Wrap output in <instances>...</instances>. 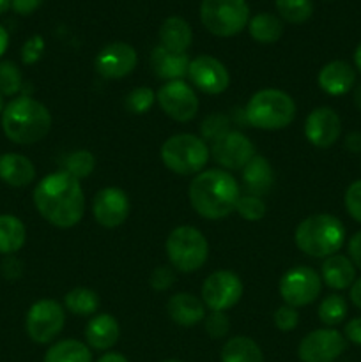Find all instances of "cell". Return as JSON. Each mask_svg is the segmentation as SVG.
I'll return each mask as SVG.
<instances>
[{
	"label": "cell",
	"instance_id": "obj_1",
	"mask_svg": "<svg viewBox=\"0 0 361 362\" xmlns=\"http://www.w3.org/2000/svg\"><path fill=\"white\" fill-rule=\"evenodd\" d=\"M39 214L57 228H71L84 218L85 197L80 180L66 172H55L39 180L34 189Z\"/></svg>",
	"mask_w": 361,
	"mask_h": 362
},
{
	"label": "cell",
	"instance_id": "obj_2",
	"mask_svg": "<svg viewBox=\"0 0 361 362\" xmlns=\"http://www.w3.org/2000/svg\"><path fill=\"white\" fill-rule=\"evenodd\" d=\"M191 207L205 219H222L236 211L239 186L227 170L212 168L198 173L188 189Z\"/></svg>",
	"mask_w": 361,
	"mask_h": 362
},
{
	"label": "cell",
	"instance_id": "obj_3",
	"mask_svg": "<svg viewBox=\"0 0 361 362\" xmlns=\"http://www.w3.org/2000/svg\"><path fill=\"white\" fill-rule=\"evenodd\" d=\"M2 129L14 144H38L52 129V113L42 103L28 95H20L4 106Z\"/></svg>",
	"mask_w": 361,
	"mask_h": 362
},
{
	"label": "cell",
	"instance_id": "obj_4",
	"mask_svg": "<svg viewBox=\"0 0 361 362\" xmlns=\"http://www.w3.org/2000/svg\"><path fill=\"white\" fill-rule=\"evenodd\" d=\"M294 240L299 251L314 258H328L340 251L345 240V226L336 216L314 214L297 225Z\"/></svg>",
	"mask_w": 361,
	"mask_h": 362
},
{
	"label": "cell",
	"instance_id": "obj_5",
	"mask_svg": "<svg viewBox=\"0 0 361 362\" xmlns=\"http://www.w3.org/2000/svg\"><path fill=\"white\" fill-rule=\"evenodd\" d=\"M243 112L246 122L255 129H285L296 117V103L287 92L264 88L251 95Z\"/></svg>",
	"mask_w": 361,
	"mask_h": 362
},
{
	"label": "cell",
	"instance_id": "obj_6",
	"mask_svg": "<svg viewBox=\"0 0 361 362\" xmlns=\"http://www.w3.org/2000/svg\"><path fill=\"white\" fill-rule=\"evenodd\" d=\"M161 161L177 175H198L209 161V147L202 138L190 133L170 136L161 145Z\"/></svg>",
	"mask_w": 361,
	"mask_h": 362
},
{
	"label": "cell",
	"instance_id": "obj_7",
	"mask_svg": "<svg viewBox=\"0 0 361 362\" xmlns=\"http://www.w3.org/2000/svg\"><path fill=\"white\" fill-rule=\"evenodd\" d=\"M166 257L172 267L180 272H195L207 262L209 244L195 226H177L170 232L165 244Z\"/></svg>",
	"mask_w": 361,
	"mask_h": 362
},
{
	"label": "cell",
	"instance_id": "obj_8",
	"mask_svg": "<svg viewBox=\"0 0 361 362\" xmlns=\"http://www.w3.org/2000/svg\"><path fill=\"white\" fill-rule=\"evenodd\" d=\"M200 20L211 34L232 37L250 21L246 0H202Z\"/></svg>",
	"mask_w": 361,
	"mask_h": 362
},
{
	"label": "cell",
	"instance_id": "obj_9",
	"mask_svg": "<svg viewBox=\"0 0 361 362\" xmlns=\"http://www.w3.org/2000/svg\"><path fill=\"white\" fill-rule=\"evenodd\" d=\"M66 322V311L57 300L42 299L38 300L28 310L25 318V329H27L28 338L39 345L53 341L60 331L64 329Z\"/></svg>",
	"mask_w": 361,
	"mask_h": 362
},
{
	"label": "cell",
	"instance_id": "obj_10",
	"mask_svg": "<svg viewBox=\"0 0 361 362\" xmlns=\"http://www.w3.org/2000/svg\"><path fill=\"white\" fill-rule=\"evenodd\" d=\"M322 290V278L306 265L292 267L280 279V296L287 306L301 308L314 303Z\"/></svg>",
	"mask_w": 361,
	"mask_h": 362
},
{
	"label": "cell",
	"instance_id": "obj_11",
	"mask_svg": "<svg viewBox=\"0 0 361 362\" xmlns=\"http://www.w3.org/2000/svg\"><path fill=\"white\" fill-rule=\"evenodd\" d=\"M159 108L177 122H190L198 112V98L193 88L183 80L166 81L156 94Z\"/></svg>",
	"mask_w": 361,
	"mask_h": 362
},
{
	"label": "cell",
	"instance_id": "obj_12",
	"mask_svg": "<svg viewBox=\"0 0 361 362\" xmlns=\"http://www.w3.org/2000/svg\"><path fill=\"white\" fill-rule=\"evenodd\" d=\"M243 297V283L230 271H216L202 285V303L211 311H227Z\"/></svg>",
	"mask_w": 361,
	"mask_h": 362
},
{
	"label": "cell",
	"instance_id": "obj_13",
	"mask_svg": "<svg viewBox=\"0 0 361 362\" xmlns=\"http://www.w3.org/2000/svg\"><path fill=\"white\" fill-rule=\"evenodd\" d=\"M347 339L336 329H317L301 339L297 356L301 362H335L345 352Z\"/></svg>",
	"mask_w": 361,
	"mask_h": 362
},
{
	"label": "cell",
	"instance_id": "obj_14",
	"mask_svg": "<svg viewBox=\"0 0 361 362\" xmlns=\"http://www.w3.org/2000/svg\"><path fill=\"white\" fill-rule=\"evenodd\" d=\"M188 78L204 94L218 95L230 85V74L218 59L211 55L195 57L188 67Z\"/></svg>",
	"mask_w": 361,
	"mask_h": 362
},
{
	"label": "cell",
	"instance_id": "obj_15",
	"mask_svg": "<svg viewBox=\"0 0 361 362\" xmlns=\"http://www.w3.org/2000/svg\"><path fill=\"white\" fill-rule=\"evenodd\" d=\"M137 62L138 55L133 46L127 42H112L98 53L94 67L99 76L106 80H120L133 73Z\"/></svg>",
	"mask_w": 361,
	"mask_h": 362
},
{
	"label": "cell",
	"instance_id": "obj_16",
	"mask_svg": "<svg viewBox=\"0 0 361 362\" xmlns=\"http://www.w3.org/2000/svg\"><path fill=\"white\" fill-rule=\"evenodd\" d=\"M211 154L214 161L225 170H243L255 156V147L246 134L230 131L212 144Z\"/></svg>",
	"mask_w": 361,
	"mask_h": 362
},
{
	"label": "cell",
	"instance_id": "obj_17",
	"mask_svg": "<svg viewBox=\"0 0 361 362\" xmlns=\"http://www.w3.org/2000/svg\"><path fill=\"white\" fill-rule=\"evenodd\" d=\"M92 214L103 228H117L130 216V198L119 187H105L94 197Z\"/></svg>",
	"mask_w": 361,
	"mask_h": 362
},
{
	"label": "cell",
	"instance_id": "obj_18",
	"mask_svg": "<svg viewBox=\"0 0 361 362\" xmlns=\"http://www.w3.org/2000/svg\"><path fill=\"white\" fill-rule=\"evenodd\" d=\"M342 133V120L338 113L328 106H321L310 112L304 122V136L311 145L319 148H328L336 144Z\"/></svg>",
	"mask_w": 361,
	"mask_h": 362
},
{
	"label": "cell",
	"instance_id": "obj_19",
	"mask_svg": "<svg viewBox=\"0 0 361 362\" xmlns=\"http://www.w3.org/2000/svg\"><path fill=\"white\" fill-rule=\"evenodd\" d=\"M317 83L326 94L343 95L356 83V71L343 60H333L319 71Z\"/></svg>",
	"mask_w": 361,
	"mask_h": 362
},
{
	"label": "cell",
	"instance_id": "obj_20",
	"mask_svg": "<svg viewBox=\"0 0 361 362\" xmlns=\"http://www.w3.org/2000/svg\"><path fill=\"white\" fill-rule=\"evenodd\" d=\"M166 313L173 324L180 327H193L205 318V304L188 292L176 293L166 303Z\"/></svg>",
	"mask_w": 361,
	"mask_h": 362
},
{
	"label": "cell",
	"instance_id": "obj_21",
	"mask_svg": "<svg viewBox=\"0 0 361 362\" xmlns=\"http://www.w3.org/2000/svg\"><path fill=\"white\" fill-rule=\"evenodd\" d=\"M191 60L188 59L186 53H176L163 48L161 45L156 46L151 53V66L152 71L158 78L165 81L183 80L188 76V67Z\"/></svg>",
	"mask_w": 361,
	"mask_h": 362
},
{
	"label": "cell",
	"instance_id": "obj_22",
	"mask_svg": "<svg viewBox=\"0 0 361 362\" xmlns=\"http://www.w3.org/2000/svg\"><path fill=\"white\" fill-rule=\"evenodd\" d=\"M120 327L119 322L112 315H96L85 327V339L88 346L94 350H110L117 341H119Z\"/></svg>",
	"mask_w": 361,
	"mask_h": 362
},
{
	"label": "cell",
	"instance_id": "obj_23",
	"mask_svg": "<svg viewBox=\"0 0 361 362\" xmlns=\"http://www.w3.org/2000/svg\"><path fill=\"white\" fill-rule=\"evenodd\" d=\"M35 179V166L25 156L9 152L0 156V180L11 187H25Z\"/></svg>",
	"mask_w": 361,
	"mask_h": 362
},
{
	"label": "cell",
	"instance_id": "obj_24",
	"mask_svg": "<svg viewBox=\"0 0 361 362\" xmlns=\"http://www.w3.org/2000/svg\"><path fill=\"white\" fill-rule=\"evenodd\" d=\"M243 182L248 194L262 197V194L269 193L275 184V172L271 168V163L262 156L255 154L243 168Z\"/></svg>",
	"mask_w": 361,
	"mask_h": 362
},
{
	"label": "cell",
	"instance_id": "obj_25",
	"mask_svg": "<svg viewBox=\"0 0 361 362\" xmlns=\"http://www.w3.org/2000/svg\"><path fill=\"white\" fill-rule=\"evenodd\" d=\"M193 41V32L184 18L170 16L159 28V45L176 53H186Z\"/></svg>",
	"mask_w": 361,
	"mask_h": 362
},
{
	"label": "cell",
	"instance_id": "obj_26",
	"mask_svg": "<svg viewBox=\"0 0 361 362\" xmlns=\"http://www.w3.org/2000/svg\"><path fill=\"white\" fill-rule=\"evenodd\" d=\"M322 281L333 290H345L356 281V267L343 255L328 257L322 264Z\"/></svg>",
	"mask_w": 361,
	"mask_h": 362
},
{
	"label": "cell",
	"instance_id": "obj_27",
	"mask_svg": "<svg viewBox=\"0 0 361 362\" xmlns=\"http://www.w3.org/2000/svg\"><path fill=\"white\" fill-rule=\"evenodd\" d=\"M25 240H27V230L21 219L11 214L0 216V255L11 257L18 253L25 246Z\"/></svg>",
	"mask_w": 361,
	"mask_h": 362
},
{
	"label": "cell",
	"instance_id": "obj_28",
	"mask_svg": "<svg viewBox=\"0 0 361 362\" xmlns=\"http://www.w3.org/2000/svg\"><path fill=\"white\" fill-rule=\"evenodd\" d=\"M222 362H264V354L251 338L236 336L223 345Z\"/></svg>",
	"mask_w": 361,
	"mask_h": 362
},
{
	"label": "cell",
	"instance_id": "obj_29",
	"mask_svg": "<svg viewBox=\"0 0 361 362\" xmlns=\"http://www.w3.org/2000/svg\"><path fill=\"white\" fill-rule=\"evenodd\" d=\"M248 30L250 35L257 42L262 45H271L276 42L283 34V25L278 16L271 13H258L248 21Z\"/></svg>",
	"mask_w": 361,
	"mask_h": 362
},
{
	"label": "cell",
	"instance_id": "obj_30",
	"mask_svg": "<svg viewBox=\"0 0 361 362\" xmlns=\"http://www.w3.org/2000/svg\"><path fill=\"white\" fill-rule=\"evenodd\" d=\"M45 362H92V352L78 339H62L50 346Z\"/></svg>",
	"mask_w": 361,
	"mask_h": 362
},
{
	"label": "cell",
	"instance_id": "obj_31",
	"mask_svg": "<svg viewBox=\"0 0 361 362\" xmlns=\"http://www.w3.org/2000/svg\"><path fill=\"white\" fill-rule=\"evenodd\" d=\"M64 306L69 313L87 317L94 315L99 308V297L94 290L91 288H73L64 297Z\"/></svg>",
	"mask_w": 361,
	"mask_h": 362
},
{
	"label": "cell",
	"instance_id": "obj_32",
	"mask_svg": "<svg viewBox=\"0 0 361 362\" xmlns=\"http://www.w3.org/2000/svg\"><path fill=\"white\" fill-rule=\"evenodd\" d=\"M319 320L328 327H335V325L342 324L347 317V303L342 296L338 293H331V296L324 297L317 310Z\"/></svg>",
	"mask_w": 361,
	"mask_h": 362
},
{
	"label": "cell",
	"instance_id": "obj_33",
	"mask_svg": "<svg viewBox=\"0 0 361 362\" xmlns=\"http://www.w3.org/2000/svg\"><path fill=\"white\" fill-rule=\"evenodd\" d=\"M96 168V158L91 151H85V148H80V151L71 152L66 158V163H64V172L69 173L74 179H85V177L91 175Z\"/></svg>",
	"mask_w": 361,
	"mask_h": 362
},
{
	"label": "cell",
	"instance_id": "obj_34",
	"mask_svg": "<svg viewBox=\"0 0 361 362\" xmlns=\"http://www.w3.org/2000/svg\"><path fill=\"white\" fill-rule=\"evenodd\" d=\"M276 11L289 23H304L314 13L311 0H276Z\"/></svg>",
	"mask_w": 361,
	"mask_h": 362
},
{
	"label": "cell",
	"instance_id": "obj_35",
	"mask_svg": "<svg viewBox=\"0 0 361 362\" xmlns=\"http://www.w3.org/2000/svg\"><path fill=\"white\" fill-rule=\"evenodd\" d=\"M230 127H232V124H230L229 117L223 115V113H212L200 126L202 140L214 144V141H218L219 138H223L232 131Z\"/></svg>",
	"mask_w": 361,
	"mask_h": 362
},
{
	"label": "cell",
	"instance_id": "obj_36",
	"mask_svg": "<svg viewBox=\"0 0 361 362\" xmlns=\"http://www.w3.org/2000/svg\"><path fill=\"white\" fill-rule=\"evenodd\" d=\"M23 78H21V71L18 66L11 60H4L0 62V94L2 95H14L21 88Z\"/></svg>",
	"mask_w": 361,
	"mask_h": 362
},
{
	"label": "cell",
	"instance_id": "obj_37",
	"mask_svg": "<svg viewBox=\"0 0 361 362\" xmlns=\"http://www.w3.org/2000/svg\"><path fill=\"white\" fill-rule=\"evenodd\" d=\"M154 101H156V94L152 92V88L138 87V88H133V90L126 95L124 105H126L127 112L134 113V115H144V113H147L149 110H151V106L154 105Z\"/></svg>",
	"mask_w": 361,
	"mask_h": 362
},
{
	"label": "cell",
	"instance_id": "obj_38",
	"mask_svg": "<svg viewBox=\"0 0 361 362\" xmlns=\"http://www.w3.org/2000/svg\"><path fill=\"white\" fill-rule=\"evenodd\" d=\"M236 211L246 221H260L265 216V204L260 197L244 194V197H239V200H237Z\"/></svg>",
	"mask_w": 361,
	"mask_h": 362
},
{
	"label": "cell",
	"instance_id": "obj_39",
	"mask_svg": "<svg viewBox=\"0 0 361 362\" xmlns=\"http://www.w3.org/2000/svg\"><path fill=\"white\" fill-rule=\"evenodd\" d=\"M204 324L205 332H207L212 339L225 338V336L229 334L230 320L225 315V311H211L209 317L204 318Z\"/></svg>",
	"mask_w": 361,
	"mask_h": 362
},
{
	"label": "cell",
	"instance_id": "obj_40",
	"mask_svg": "<svg viewBox=\"0 0 361 362\" xmlns=\"http://www.w3.org/2000/svg\"><path fill=\"white\" fill-rule=\"evenodd\" d=\"M343 204H345L347 212L354 221L361 223V180H354L345 191L343 197Z\"/></svg>",
	"mask_w": 361,
	"mask_h": 362
},
{
	"label": "cell",
	"instance_id": "obj_41",
	"mask_svg": "<svg viewBox=\"0 0 361 362\" xmlns=\"http://www.w3.org/2000/svg\"><path fill=\"white\" fill-rule=\"evenodd\" d=\"M273 322H275L276 329L283 332H289L292 329L297 327V322H299V313L296 311V308L290 306H282L275 311L273 315Z\"/></svg>",
	"mask_w": 361,
	"mask_h": 362
},
{
	"label": "cell",
	"instance_id": "obj_42",
	"mask_svg": "<svg viewBox=\"0 0 361 362\" xmlns=\"http://www.w3.org/2000/svg\"><path fill=\"white\" fill-rule=\"evenodd\" d=\"M42 52H45V39L41 35H32L21 48V60H23V64L30 66L41 59Z\"/></svg>",
	"mask_w": 361,
	"mask_h": 362
},
{
	"label": "cell",
	"instance_id": "obj_43",
	"mask_svg": "<svg viewBox=\"0 0 361 362\" xmlns=\"http://www.w3.org/2000/svg\"><path fill=\"white\" fill-rule=\"evenodd\" d=\"M176 281V274H173L172 267H166V265H159L152 271L151 274V286L158 292H163V290L170 288Z\"/></svg>",
	"mask_w": 361,
	"mask_h": 362
},
{
	"label": "cell",
	"instance_id": "obj_44",
	"mask_svg": "<svg viewBox=\"0 0 361 362\" xmlns=\"http://www.w3.org/2000/svg\"><path fill=\"white\" fill-rule=\"evenodd\" d=\"M343 334H345V339H349L350 343L361 346V317L353 318L349 324H345Z\"/></svg>",
	"mask_w": 361,
	"mask_h": 362
},
{
	"label": "cell",
	"instance_id": "obj_45",
	"mask_svg": "<svg viewBox=\"0 0 361 362\" xmlns=\"http://www.w3.org/2000/svg\"><path fill=\"white\" fill-rule=\"evenodd\" d=\"M41 2L42 0H11V7H13L14 13L27 16V14L34 13L41 6Z\"/></svg>",
	"mask_w": 361,
	"mask_h": 362
},
{
	"label": "cell",
	"instance_id": "obj_46",
	"mask_svg": "<svg viewBox=\"0 0 361 362\" xmlns=\"http://www.w3.org/2000/svg\"><path fill=\"white\" fill-rule=\"evenodd\" d=\"M349 257H350V262L354 264V267H357L361 271V230L350 237Z\"/></svg>",
	"mask_w": 361,
	"mask_h": 362
},
{
	"label": "cell",
	"instance_id": "obj_47",
	"mask_svg": "<svg viewBox=\"0 0 361 362\" xmlns=\"http://www.w3.org/2000/svg\"><path fill=\"white\" fill-rule=\"evenodd\" d=\"M345 147L349 148L350 152H356V154H360L361 152V133L354 131V133L347 134Z\"/></svg>",
	"mask_w": 361,
	"mask_h": 362
},
{
	"label": "cell",
	"instance_id": "obj_48",
	"mask_svg": "<svg viewBox=\"0 0 361 362\" xmlns=\"http://www.w3.org/2000/svg\"><path fill=\"white\" fill-rule=\"evenodd\" d=\"M350 303H353L357 310H361V278L356 279V281L353 283V286H350Z\"/></svg>",
	"mask_w": 361,
	"mask_h": 362
},
{
	"label": "cell",
	"instance_id": "obj_49",
	"mask_svg": "<svg viewBox=\"0 0 361 362\" xmlns=\"http://www.w3.org/2000/svg\"><path fill=\"white\" fill-rule=\"evenodd\" d=\"M98 362H127L126 357L122 354H117V352H106L105 356H101L98 359Z\"/></svg>",
	"mask_w": 361,
	"mask_h": 362
},
{
	"label": "cell",
	"instance_id": "obj_50",
	"mask_svg": "<svg viewBox=\"0 0 361 362\" xmlns=\"http://www.w3.org/2000/svg\"><path fill=\"white\" fill-rule=\"evenodd\" d=\"M7 46H9V34H7L6 28H4L2 25H0V57H2L4 53H6Z\"/></svg>",
	"mask_w": 361,
	"mask_h": 362
},
{
	"label": "cell",
	"instance_id": "obj_51",
	"mask_svg": "<svg viewBox=\"0 0 361 362\" xmlns=\"http://www.w3.org/2000/svg\"><path fill=\"white\" fill-rule=\"evenodd\" d=\"M354 64H356V69L361 73V42L357 45L356 52H354Z\"/></svg>",
	"mask_w": 361,
	"mask_h": 362
},
{
	"label": "cell",
	"instance_id": "obj_52",
	"mask_svg": "<svg viewBox=\"0 0 361 362\" xmlns=\"http://www.w3.org/2000/svg\"><path fill=\"white\" fill-rule=\"evenodd\" d=\"M354 105H356V108L361 112V83L357 85L356 90H354Z\"/></svg>",
	"mask_w": 361,
	"mask_h": 362
},
{
	"label": "cell",
	"instance_id": "obj_53",
	"mask_svg": "<svg viewBox=\"0 0 361 362\" xmlns=\"http://www.w3.org/2000/svg\"><path fill=\"white\" fill-rule=\"evenodd\" d=\"M11 7V0H0V16Z\"/></svg>",
	"mask_w": 361,
	"mask_h": 362
},
{
	"label": "cell",
	"instance_id": "obj_54",
	"mask_svg": "<svg viewBox=\"0 0 361 362\" xmlns=\"http://www.w3.org/2000/svg\"><path fill=\"white\" fill-rule=\"evenodd\" d=\"M2 112H4V95L0 94V115H2Z\"/></svg>",
	"mask_w": 361,
	"mask_h": 362
},
{
	"label": "cell",
	"instance_id": "obj_55",
	"mask_svg": "<svg viewBox=\"0 0 361 362\" xmlns=\"http://www.w3.org/2000/svg\"><path fill=\"white\" fill-rule=\"evenodd\" d=\"M163 362H180V361H173V359H170V361H163Z\"/></svg>",
	"mask_w": 361,
	"mask_h": 362
}]
</instances>
